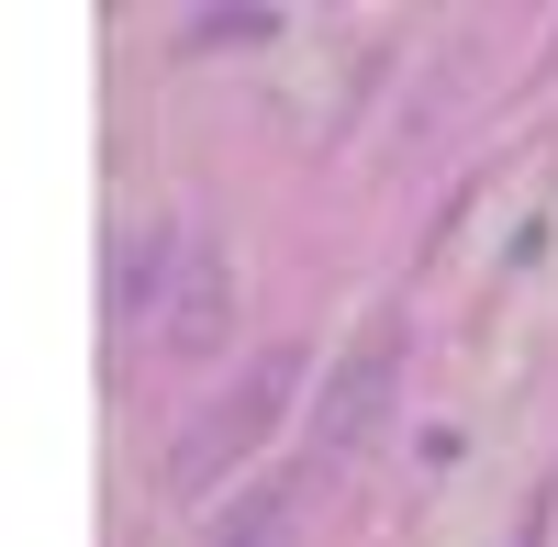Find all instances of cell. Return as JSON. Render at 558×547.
Here are the masks:
<instances>
[{
  "instance_id": "6da1fadb",
  "label": "cell",
  "mask_w": 558,
  "mask_h": 547,
  "mask_svg": "<svg viewBox=\"0 0 558 547\" xmlns=\"http://www.w3.org/2000/svg\"><path fill=\"white\" fill-rule=\"evenodd\" d=\"M291 402H302V347H268L257 369H246L235 391H213L202 425L168 447V491H213L223 470H246L257 447L279 436V414H291Z\"/></svg>"
},
{
  "instance_id": "7a4b0ae2",
  "label": "cell",
  "mask_w": 558,
  "mask_h": 547,
  "mask_svg": "<svg viewBox=\"0 0 558 547\" xmlns=\"http://www.w3.org/2000/svg\"><path fill=\"white\" fill-rule=\"evenodd\" d=\"M391 414H402V325L380 313V325L324 369V391H313V459H324V470L368 459V447L391 436Z\"/></svg>"
},
{
  "instance_id": "3957f363",
  "label": "cell",
  "mask_w": 558,
  "mask_h": 547,
  "mask_svg": "<svg viewBox=\"0 0 558 547\" xmlns=\"http://www.w3.org/2000/svg\"><path fill=\"white\" fill-rule=\"evenodd\" d=\"M146 325H157V357H179V369H202V357L235 336V268H223L213 235H179V223H168V257H157V302H146Z\"/></svg>"
},
{
  "instance_id": "277c9868",
  "label": "cell",
  "mask_w": 558,
  "mask_h": 547,
  "mask_svg": "<svg viewBox=\"0 0 558 547\" xmlns=\"http://www.w3.org/2000/svg\"><path fill=\"white\" fill-rule=\"evenodd\" d=\"M291 536H302V481H257L202 525V547H291Z\"/></svg>"
},
{
  "instance_id": "5b68a950",
  "label": "cell",
  "mask_w": 558,
  "mask_h": 547,
  "mask_svg": "<svg viewBox=\"0 0 558 547\" xmlns=\"http://www.w3.org/2000/svg\"><path fill=\"white\" fill-rule=\"evenodd\" d=\"M268 34H279V12H202L179 45H191V57H213V45H268Z\"/></svg>"
},
{
  "instance_id": "8992f818",
  "label": "cell",
  "mask_w": 558,
  "mask_h": 547,
  "mask_svg": "<svg viewBox=\"0 0 558 547\" xmlns=\"http://www.w3.org/2000/svg\"><path fill=\"white\" fill-rule=\"evenodd\" d=\"M547 525H558V481L525 491V514H514V536H502V547H547Z\"/></svg>"
}]
</instances>
